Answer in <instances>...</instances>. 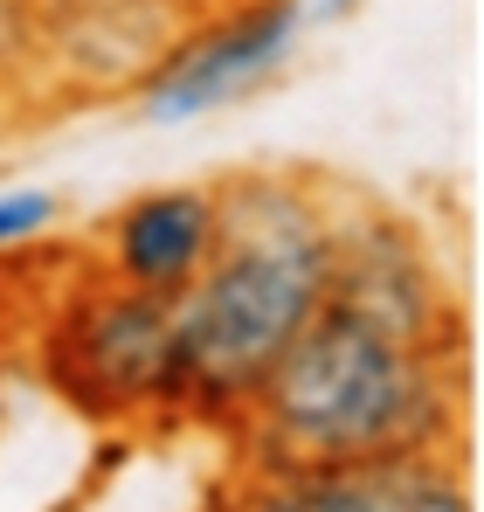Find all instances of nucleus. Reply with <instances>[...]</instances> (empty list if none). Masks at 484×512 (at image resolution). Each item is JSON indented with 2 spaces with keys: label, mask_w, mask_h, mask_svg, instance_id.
I'll return each instance as SVG.
<instances>
[{
  "label": "nucleus",
  "mask_w": 484,
  "mask_h": 512,
  "mask_svg": "<svg viewBox=\"0 0 484 512\" xmlns=\"http://www.w3.org/2000/svg\"><path fill=\"white\" fill-rule=\"evenodd\" d=\"M332 187L305 167H242L215 180L222 236L208 270L173 298L180 346V429H229L263 374L325 312L332 270Z\"/></svg>",
  "instance_id": "f257e3e1"
},
{
  "label": "nucleus",
  "mask_w": 484,
  "mask_h": 512,
  "mask_svg": "<svg viewBox=\"0 0 484 512\" xmlns=\"http://www.w3.org/2000/svg\"><path fill=\"white\" fill-rule=\"evenodd\" d=\"M464 409V353H422L319 312L229 436L242 464H422L464 450Z\"/></svg>",
  "instance_id": "f03ea898"
},
{
  "label": "nucleus",
  "mask_w": 484,
  "mask_h": 512,
  "mask_svg": "<svg viewBox=\"0 0 484 512\" xmlns=\"http://www.w3.org/2000/svg\"><path fill=\"white\" fill-rule=\"evenodd\" d=\"M35 367L56 402L97 429H180V346L173 298L111 284L97 263L56 277L35 312Z\"/></svg>",
  "instance_id": "7ed1b4c3"
},
{
  "label": "nucleus",
  "mask_w": 484,
  "mask_h": 512,
  "mask_svg": "<svg viewBox=\"0 0 484 512\" xmlns=\"http://www.w3.org/2000/svg\"><path fill=\"white\" fill-rule=\"evenodd\" d=\"M325 312L381 333V340L422 346V353H464V298L443 270L436 243L402 208L332 187V270H325Z\"/></svg>",
  "instance_id": "20e7f679"
},
{
  "label": "nucleus",
  "mask_w": 484,
  "mask_h": 512,
  "mask_svg": "<svg viewBox=\"0 0 484 512\" xmlns=\"http://www.w3.org/2000/svg\"><path fill=\"white\" fill-rule=\"evenodd\" d=\"M305 28L312 21H305L298 0H236V7H215V14L173 21L160 63L132 90V104H139L146 125L215 118V111H229V104L284 77L298 63Z\"/></svg>",
  "instance_id": "39448f33"
},
{
  "label": "nucleus",
  "mask_w": 484,
  "mask_h": 512,
  "mask_svg": "<svg viewBox=\"0 0 484 512\" xmlns=\"http://www.w3.org/2000/svg\"><path fill=\"white\" fill-rule=\"evenodd\" d=\"M222 236V201H215V180H160V187H139L125 194L97 236H90V263L125 284V291H146V298H180Z\"/></svg>",
  "instance_id": "423d86ee"
},
{
  "label": "nucleus",
  "mask_w": 484,
  "mask_h": 512,
  "mask_svg": "<svg viewBox=\"0 0 484 512\" xmlns=\"http://www.w3.org/2000/svg\"><path fill=\"white\" fill-rule=\"evenodd\" d=\"M173 14L160 0H77V7H35V49L28 63L63 97H132L160 63Z\"/></svg>",
  "instance_id": "0eeeda50"
},
{
  "label": "nucleus",
  "mask_w": 484,
  "mask_h": 512,
  "mask_svg": "<svg viewBox=\"0 0 484 512\" xmlns=\"http://www.w3.org/2000/svg\"><path fill=\"white\" fill-rule=\"evenodd\" d=\"M408 464H242L222 512H402Z\"/></svg>",
  "instance_id": "6e6552de"
},
{
  "label": "nucleus",
  "mask_w": 484,
  "mask_h": 512,
  "mask_svg": "<svg viewBox=\"0 0 484 512\" xmlns=\"http://www.w3.org/2000/svg\"><path fill=\"white\" fill-rule=\"evenodd\" d=\"M63 222V194L56 187H0V270L35 256Z\"/></svg>",
  "instance_id": "1a4fd4ad"
},
{
  "label": "nucleus",
  "mask_w": 484,
  "mask_h": 512,
  "mask_svg": "<svg viewBox=\"0 0 484 512\" xmlns=\"http://www.w3.org/2000/svg\"><path fill=\"white\" fill-rule=\"evenodd\" d=\"M402 512H478V506H471V471H464V450L408 464Z\"/></svg>",
  "instance_id": "9d476101"
},
{
  "label": "nucleus",
  "mask_w": 484,
  "mask_h": 512,
  "mask_svg": "<svg viewBox=\"0 0 484 512\" xmlns=\"http://www.w3.org/2000/svg\"><path fill=\"white\" fill-rule=\"evenodd\" d=\"M21 270H28V256L0 270V367H7V346H14V333H28V312H35V291L21 284Z\"/></svg>",
  "instance_id": "9b49d317"
},
{
  "label": "nucleus",
  "mask_w": 484,
  "mask_h": 512,
  "mask_svg": "<svg viewBox=\"0 0 484 512\" xmlns=\"http://www.w3.org/2000/svg\"><path fill=\"white\" fill-rule=\"evenodd\" d=\"M305 7V21H353L367 0H298Z\"/></svg>",
  "instance_id": "f8f14e48"
},
{
  "label": "nucleus",
  "mask_w": 484,
  "mask_h": 512,
  "mask_svg": "<svg viewBox=\"0 0 484 512\" xmlns=\"http://www.w3.org/2000/svg\"><path fill=\"white\" fill-rule=\"evenodd\" d=\"M173 21H194V14H215V7H236V0H160Z\"/></svg>",
  "instance_id": "ddd939ff"
},
{
  "label": "nucleus",
  "mask_w": 484,
  "mask_h": 512,
  "mask_svg": "<svg viewBox=\"0 0 484 512\" xmlns=\"http://www.w3.org/2000/svg\"><path fill=\"white\" fill-rule=\"evenodd\" d=\"M35 7H77V0H35Z\"/></svg>",
  "instance_id": "4468645a"
},
{
  "label": "nucleus",
  "mask_w": 484,
  "mask_h": 512,
  "mask_svg": "<svg viewBox=\"0 0 484 512\" xmlns=\"http://www.w3.org/2000/svg\"><path fill=\"white\" fill-rule=\"evenodd\" d=\"M208 512H222V506H208Z\"/></svg>",
  "instance_id": "2eb2a0df"
}]
</instances>
